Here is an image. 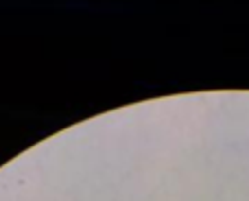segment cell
Wrapping results in <instances>:
<instances>
[]
</instances>
